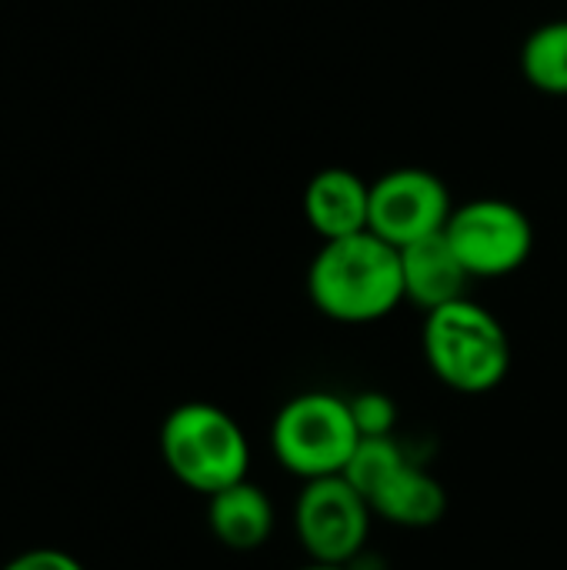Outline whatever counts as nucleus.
Segmentation results:
<instances>
[{"label":"nucleus","instance_id":"obj_11","mask_svg":"<svg viewBox=\"0 0 567 570\" xmlns=\"http://www.w3.org/2000/svg\"><path fill=\"white\" fill-rule=\"evenodd\" d=\"M371 511L398 528H431L448 511V494L438 478L414 464H401L371 498Z\"/></svg>","mask_w":567,"mask_h":570},{"label":"nucleus","instance_id":"obj_15","mask_svg":"<svg viewBox=\"0 0 567 570\" xmlns=\"http://www.w3.org/2000/svg\"><path fill=\"white\" fill-rule=\"evenodd\" d=\"M3 570H84L77 558H70L67 551L57 548H33L17 554Z\"/></svg>","mask_w":567,"mask_h":570},{"label":"nucleus","instance_id":"obj_4","mask_svg":"<svg viewBox=\"0 0 567 570\" xmlns=\"http://www.w3.org/2000/svg\"><path fill=\"white\" fill-rule=\"evenodd\" d=\"M271 441L284 471L304 481H317L344 474L361 434L344 397L307 391L277 411Z\"/></svg>","mask_w":567,"mask_h":570},{"label":"nucleus","instance_id":"obj_7","mask_svg":"<svg viewBox=\"0 0 567 570\" xmlns=\"http://www.w3.org/2000/svg\"><path fill=\"white\" fill-rule=\"evenodd\" d=\"M454 214L444 180L421 167H398L371 184L368 230L391 247H408L431 234H441Z\"/></svg>","mask_w":567,"mask_h":570},{"label":"nucleus","instance_id":"obj_13","mask_svg":"<svg viewBox=\"0 0 567 570\" xmlns=\"http://www.w3.org/2000/svg\"><path fill=\"white\" fill-rule=\"evenodd\" d=\"M408 458L401 454V448L394 444V438H361L348 468H344V481L361 491L371 504V498L378 494V488L404 464Z\"/></svg>","mask_w":567,"mask_h":570},{"label":"nucleus","instance_id":"obj_3","mask_svg":"<svg viewBox=\"0 0 567 570\" xmlns=\"http://www.w3.org/2000/svg\"><path fill=\"white\" fill-rule=\"evenodd\" d=\"M160 454L167 471L197 494H217L247 481L251 444L244 428L217 404L190 401L167 414L160 428Z\"/></svg>","mask_w":567,"mask_h":570},{"label":"nucleus","instance_id":"obj_9","mask_svg":"<svg viewBox=\"0 0 567 570\" xmlns=\"http://www.w3.org/2000/svg\"><path fill=\"white\" fill-rule=\"evenodd\" d=\"M304 217L324 240L364 234L371 220V184L348 167H328L304 190Z\"/></svg>","mask_w":567,"mask_h":570},{"label":"nucleus","instance_id":"obj_12","mask_svg":"<svg viewBox=\"0 0 567 570\" xmlns=\"http://www.w3.org/2000/svg\"><path fill=\"white\" fill-rule=\"evenodd\" d=\"M521 70L531 87L567 97V20H551L525 40Z\"/></svg>","mask_w":567,"mask_h":570},{"label":"nucleus","instance_id":"obj_14","mask_svg":"<svg viewBox=\"0 0 567 570\" xmlns=\"http://www.w3.org/2000/svg\"><path fill=\"white\" fill-rule=\"evenodd\" d=\"M351 417L361 438H391L398 424V404L384 391H361L351 401Z\"/></svg>","mask_w":567,"mask_h":570},{"label":"nucleus","instance_id":"obj_1","mask_svg":"<svg viewBox=\"0 0 567 570\" xmlns=\"http://www.w3.org/2000/svg\"><path fill=\"white\" fill-rule=\"evenodd\" d=\"M314 307L341 324H371L404 304L401 250L364 230L341 240H324L307 271Z\"/></svg>","mask_w":567,"mask_h":570},{"label":"nucleus","instance_id":"obj_8","mask_svg":"<svg viewBox=\"0 0 567 570\" xmlns=\"http://www.w3.org/2000/svg\"><path fill=\"white\" fill-rule=\"evenodd\" d=\"M401 277H404V301H411L424 314L468 297L465 291L471 284V274L458 261L444 230L401 247Z\"/></svg>","mask_w":567,"mask_h":570},{"label":"nucleus","instance_id":"obj_5","mask_svg":"<svg viewBox=\"0 0 567 570\" xmlns=\"http://www.w3.org/2000/svg\"><path fill=\"white\" fill-rule=\"evenodd\" d=\"M444 237L471 277L515 274L535 250V227L528 214L498 197H478L454 207Z\"/></svg>","mask_w":567,"mask_h":570},{"label":"nucleus","instance_id":"obj_2","mask_svg":"<svg viewBox=\"0 0 567 570\" xmlns=\"http://www.w3.org/2000/svg\"><path fill=\"white\" fill-rule=\"evenodd\" d=\"M424 357L431 371L461 394H488L511 371V341L501 321L461 297L424 317Z\"/></svg>","mask_w":567,"mask_h":570},{"label":"nucleus","instance_id":"obj_6","mask_svg":"<svg viewBox=\"0 0 567 570\" xmlns=\"http://www.w3.org/2000/svg\"><path fill=\"white\" fill-rule=\"evenodd\" d=\"M371 504L361 491H354L341 474L304 481V491L294 504V528L317 564L344 568L361 554L371 531Z\"/></svg>","mask_w":567,"mask_h":570},{"label":"nucleus","instance_id":"obj_16","mask_svg":"<svg viewBox=\"0 0 567 570\" xmlns=\"http://www.w3.org/2000/svg\"><path fill=\"white\" fill-rule=\"evenodd\" d=\"M297 570H344V568H338V564H317V561H311L307 568H297Z\"/></svg>","mask_w":567,"mask_h":570},{"label":"nucleus","instance_id":"obj_10","mask_svg":"<svg viewBox=\"0 0 567 570\" xmlns=\"http://www.w3.org/2000/svg\"><path fill=\"white\" fill-rule=\"evenodd\" d=\"M207 524L214 531V538L231 548V551H257L271 531H274V504L271 498L251 484V481H237L217 494L207 498Z\"/></svg>","mask_w":567,"mask_h":570}]
</instances>
